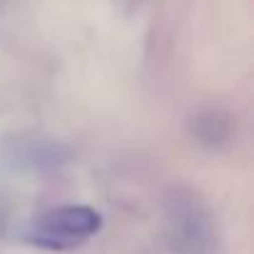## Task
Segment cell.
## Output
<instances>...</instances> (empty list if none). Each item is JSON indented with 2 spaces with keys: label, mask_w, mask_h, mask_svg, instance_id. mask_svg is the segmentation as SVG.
Wrapping results in <instances>:
<instances>
[{
  "label": "cell",
  "mask_w": 254,
  "mask_h": 254,
  "mask_svg": "<svg viewBox=\"0 0 254 254\" xmlns=\"http://www.w3.org/2000/svg\"><path fill=\"white\" fill-rule=\"evenodd\" d=\"M102 229V214L85 204H63L33 217L23 229V239L38 249L70 252L82 247Z\"/></svg>",
  "instance_id": "obj_1"
},
{
  "label": "cell",
  "mask_w": 254,
  "mask_h": 254,
  "mask_svg": "<svg viewBox=\"0 0 254 254\" xmlns=\"http://www.w3.org/2000/svg\"><path fill=\"white\" fill-rule=\"evenodd\" d=\"M167 239L175 254H212L214 232L207 209L194 194H175L167 209Z\"/></svg>",
  "instance_id": "obj_2"
},
{
  "label": "cell",
  "mask_w": 254,
  "mask_h": 254,
  "mask_svg": "<svg viewBox=\"0 0 254 254\" xmlns=\"http://www.w3.org/2000/svg\"><path fill=\"white\" fill-rule=\"evenodd\" d=\"M3 224H5V207L0 204V229H3Z\"/></svg>",
  "instance_id": "obj_3"
}]
</instances>
